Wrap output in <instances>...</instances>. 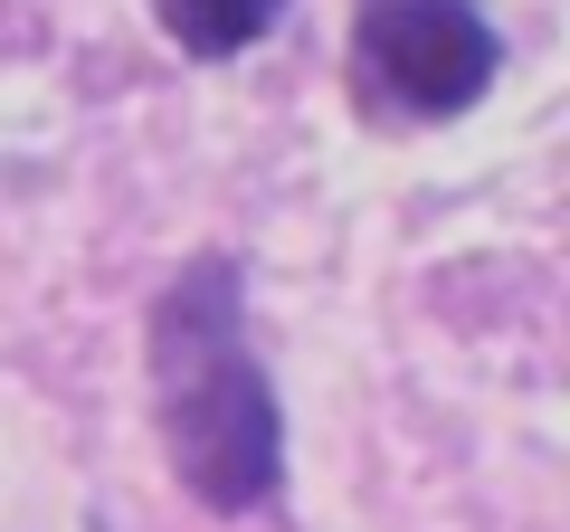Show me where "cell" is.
I'll list each match as a JSON object with an SVG mask.
<instances>
[{"instance_id":"obj_2","label":"cell","mask_w":570,"mask_h":532,"mask_svg":"<svg viewBox=\"0 0 570 532\" xmlns=\"http://www.w3.org/2000/svg\"><path fill=\"white\" fill-rule=\"evenodd\" d=\"M352 58H362L381 105H400L419 124H448L466 105H485L494 67H504V39H494V20L475 0H362Z\"/></svg>"},{"instance_id":"obj_1","label":"cell","mask_w":570,"mask_h":532,"mask_svg":"<svg viewBox=\"0 0 570 532\" xmlns=\"http://www.w3.org/2000/svg\"><path fill=\"white\" fill-rule=\"evenodd\" d=\"M153 418L163 456L209 513H257L285 485V410L247 343L238 257H190L153 305Z\"/></svg>"},{"instance_id":"obj_3","label":"cell","mask_w":570,"mask_h":532,"mask_svg":"<svg viewBox=\"0 0 570 532\" xmlns=\"http://www.w3.org/2000/svg\"><path fill=\"white\" fill-rule=\"evenodd\" d=\"M153 20L181 58H238L247 39H266L285 20V0H153Z\"/></svg>"}]
</instances>
